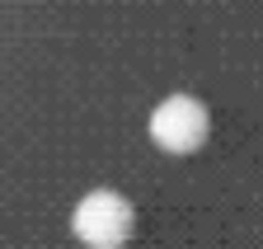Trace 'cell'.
<instances>
[{"instance_id":"1","label":"cell","mask_w":263,"mask_h":249,"mask_svg":"<svg viewBox=\"0 0 263 249\" xmlns=\"http://www.w3.org/2000/svg\"><path fill=\"white\" fill-rule=\"evenodd\" d=\"M132 202L122 198V193H113V188H94V193H85L80 202H76V216H71V226H76V235L85 240V244H94V249H113V244H122L127 235H132Z\"/></svg>"},{"instance_id":"2","label":"cell","mask_w":263,"mask_h":249,"mask_svg":"<svg viewBox=\"0 0 263 249\" xmlns=\"http://www.w3.org/2000/svg\"><path fill=\"white\" fill-rule=\"evenodd\" d=\"M207 127H212V118H207V108L193 94H170V99H160L155 113H151V141L160 150H170V155L197 150L207 141Z\"/></svg>"}]
</instances>
